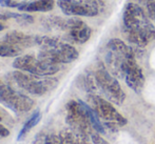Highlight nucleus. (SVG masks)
<instances>
[{"label":"nucleus","mask_w":155,"mask_h":144,"mask_svg":"<svg viewBox=\"0 0 155 144\" xmlns=\"http://www.w3.org/2000/svg\"><path fill=\"white\" fill-rule=\"evenodd\" d=\"M57 4L63 14L69 16L93 17L100 12L95 6L86 4L79 0H58Z\"/></svg>","instance_id":"nucleus-11"},{"label":"nucleus","mask_w":155,"mask_h":144,"mask_svg":"<svg viewBox=\"0 0 155 144\" xmlns=\"http://www.w3.org/2000/svg\"><path fill=\"white\" fill-rule=\"evenodd\" d=\"M79 1L84 2L86 4H89V5H92L97 8L99 11H101L104 6V0H79Z\"/></svg>","instance_id":"nucleus-21"},{"label":"nucleus","mask_w":155,"mask_h":144,"mask_svg":"<svg viewBox=\"0 0 155 144\" xmlns=\"http://www.w3.org/2000/svg\"><path fill=\"white\" fill-rule=\"evenodd\" d=\"M0 3L3 6H8V8H18L20 5L19 3L13 1V0H0Z\"/></svg>","instance_id":"nucleus-23"},{"label":"nucleus","mask_w":155,"mask_h":144,"mask_svg":"<svg viewBox=\"0 0 155 144\" xmlns=\"http://www.w3.org/2000/svg\"><path fill=\"white\" fill-rule=\"evenodd\" d=\"M0 103L15 113H27L34 106V100L0 80Z\"/></svg>","instance_id":"nucleus-8"},{"label":"nucleus","mask_w":155,"mask_h":144,"mask_svg":"<svg viewBox=\"0 0 155 144\" xmlns=\"http://www.w3.org/2000/svg\"><path fill=\"white\" fill-rule=\"evenodd\" d=\"M8 135H10V130H8L4 125L0 124V139L6 138Z\"/></svg>","instance_id":"nucleus-24"},{"label":"nucleus","mask_w":155,"mask_h":144,"mask_svg":"<svg viewBox=\"0 0 155 144\" xmlns=\"http://www.w3.org/2000/svg\"><path fill=\"white\" fill-rule=\"evenodd\" d=\"M134 58L135 53L133 52V50L119 39H112L107 44V69L115 77L124 79L127 65Z\"/></svg>","instance_id":"nucleus-3"},{"label":"nucleus","mask_w":155,"mask_h":144,"mask_svg":"<svg viewBox=\"0 0 155 144\" xmlns=\"http://www.w3.org/2000/svg\"><path fill=\"white\" fill-rule=\"evenodd\" d=\"M65 107H67L65 121L69 124L70 128L72 130L86 133L90 136L95 132V130L92 126V123L89 119V116L86 112V108L82 104V101L71 100V101L68 102Z\"/></svg>","instance_id":"nucleus-9"},{"label":"nucleus","mask_w":155,"mask_h":144,"mask_svg":"<svg viewBox=\"0 0 155 144\" xmlns=\"http://www.w3.org/2000/svg\"><path fill=\"white\" fill-rule=\"evenodd\" d=\"M13 66L18 71H22L37 76H42V77L54 75L61 69L60 64L48 62L43 59L32 55H23L17 57L13 62Z\"/></svg>","instance_id":"nucleus-7"},{"label":"nucleus","mask_w":155,"mask_h":144,"mask_svg":"<svg viewBox=\"0 0 155 144\" xmlns=\"http://www.w3.org/2000/svg\"><path fill=\"white\" fill-rule=\"evenodd\" d=\"M34 144H45V135H39L35 140Z\"/></svg>","instance_id":"nucleus-25"},{"label":"nucleus","mask_w":155,"mask_h":144,"mask_svg":"<svg viewBox=\"0 0 155 144\" xmlns=\"http://www.w3.org/2000/svg\"><path fill=\"white\" fill-rule=\"evenodd\" d=\"M22 54V49L6 41H0V57H18Z\"/></svg>","instance_id":"nucleus-15"},{"label":"nucleus","mask_w":155,"mask_h":144,"mask_svg":"<svg viewBox=\"0 0 155 144\" xmlns=\"http://www.w3.org/2000/svg\"><path fill=\"white\" fill-rule=\"evenodd\" d=\"M53 0H34L29 3L20 4L18 8L25 12H49L53 10Z\"/></svg>","instance_id":"nucleus-14"},{"label":"nucleus","mask_w":155,"mask_h":144,"mask_svg":"<svg viewBox=\"0 0 155 144\" xmlns=\"http://www.w3.org/2000/svg\"><path fill=\"white\" fill-rule=\"evenodd\" d=\"M124 79L127 85L132 88L135 93H140L145 84V76L143 71L136 62V58L132 59L128 63L124 71Z\"/></svg>","instance_id":"nucleus-12"},{"label":"nucleus","mask_w":155,"mask_h":144,"mask_svg":"<svg viewBox=\"0 0 155 144\" xmlns=\"http://www.w3.org/2000/svg\"><path fill=\"white\" fill-rule=\"evenodd\" d=\"M59 137L62 144H75L73 139V133H72L71 128L70 130H61L59 134Z\"/></svg>","instance_id":"nucleus-19"},{"label":"nucleus","mask_w":155,"mask_h":144,"mask_svg":"<svg viewBox=\"0 0 155 144\" xmlns=\"http://www.w3.org/2000/svg\"><path fill=\"white\" fill-rule=\"evenodd\" d=\"M11 80L21 91L34 96H42L48 91H52L57 85L58 81L55 78H45L42 76L25 74V72L17 71L10 75Z\"/></svg>","instance_id":"nucleus-4"},{"label":"nucleus","mask_w":155,"mask_h":144,"mask_svg":"<svg viewBox=\"0 0 155 144\" xmlns=\"http://www.w3.org/2000/svg\"><path fill=\"white\" fill-rule=\"evenodd\" d=\"M41 47L38 57L55 64L71 63L78 58V52L74 46L57 38L38 36V44Z\"/></svg>","instance_id":"nucleus-2"},{"label":"nucleus","mask_w":155,"mask_h":144,"mask_svg":"<svg viewBox=\"0 0 155 144\" xmlns=\"http://www.w3.org/2000/svg\"><path fill=\"white\" fill-rule=\"evenodd\" d=\"M124 36L129 42L145 47L155 40V27L149 16L136 3H129L124 11Z\"/></svg>","instance_id":"nucleus-1"},{"label":"nucleus","mask_w":155,"mask_h":144,"mask_svg":"<svg viewBox=\"0 0 155 144\" xmlns=\"http://www.w3.org/2000/svg\"><path fill=\"white\" fill-rule=\"evenodd\" d=\"M40 119H41V113L35 112L34 114L27 120V122L23 124L22 128H21L20 133H19V135H18V140H22V139L27 136L28 133H29L34 126H36L37 124H38V122L40 121Z\"/></svg>","instance_id":"nucleus-16"},{"label":"nucleus","mask_w":155,"mask_h":144,"mask_svg":"<svg viewBox=\"0 0 155 144\" xmlns=\"http://www.w3.org/2000/svg\"><path fill=\"white\" fill-rule=\"evenodd\" d=\"M89 105L97 114L99 119L106 122V125L110 128H116L119 126H124L127 124V119L116 110L111 102L95 94L88 96Z\"/></svg>","instance_id":"nucleus-6"},{"label":"nucleus","mask_w":155,"mask_h":144,"mask_svg":"<svg viewBox=\"0 0 155 144\" xmlns=\"http://www.w3.org/2000/svg\"><path fill=\"white\" fill-rule=\"evenodd\" d=\"M140 1L145 5L149 18L155 21V0H140Z\"/></svg>","instance_id":"nucleus-18"},{"label":"nucleus","mask_w":155,"mask_h":144,"mask_svg":"<svg viewBox=\"0 0 155 144\" xmlns=\"http://www.w3.org/2000/svg\"><path fill=\"white\" fill-rule=\"evenodd\" d=\"M91 139H92V142L94 144H110L108 141L104 140L102 137H100L97 132H94L93 134L91 135Z\"/></svg>","instance_id":"nucleus-22"},{"label":"nucleus","mask_w":155,"mask_h":144,"mask_svg":"<svg viewBox=\"0 0 155 144\" xmlns=\"http://www.w3.org/2000/svg\"><path fill=\"white\" fill-rule=\"evenodd\" d=\"M72 133H73V139L75 144H92L90 140V135L86 133L76 132V130H72Z\"/></svg>","instance_id":"nucleus-17"},{"label":"nucleus","mask_w":155,"mask_h":144,"mask_svg":"<svg viewBox=\"0 0 155 144\" xmlns=\"http://www.w3.org/2000/svg\"><path fill=\"white\" fill-rule=\"evenodd\" d=\"M45 144H62L61 140H60L59 135H54L49 134L45 135Z\"/></svg>","instance_id":"nucleus-20"},{"label":"nucleus","mask_w":155,"mask_h":144,"mask_svg":"<svg viewBox=\"0 0 155 144\" xmlns=\"http://www.w3.org/2000/svg\"><path fill=\"white\" fill-rule=\"evenodd\" d=\"M2 40L6 41L13 45H16L18 47H21V49L31 47L38 44V36L27 35L21 32H17V30H12V32L5 34Z\"/></svg>","instance_id":"nucleus-13"},{"label":"nucleus","mask_w":155,"mask_h":144,"mask_svg":"<svg viewBox=\"0 0 155 144\" xmlns=\"http://www.w3.org/2000/svg\"><path fill=\"white\" fill-rule=\"evenodd\" d=\"M94 79L96 86L102 91L107 99L117 105H121L126 99V94L121 88L119 82L115 76L109 72V69L102 63H99L94 72Z\"/></svg>","instance_id":"nucleus-5"},{"label":"nucleus","mask_w":155,"mask_h":144,"mask_svg":"<svg viewBox=\"0 0 155 144\" xmlns=\"http://www.w3.org/2000/svg\"><path fill=\"white\" fill-rule=\"evenodd\" d=\"M53 24L57 29L65 30L68 33V40L73 43H77V44H82L87 42L90 39L91 33H92L90 27L78 18H54Z\"/></svg>","instance_id":"nucleus-10"},{"label":"nucleus","mask_w":155,"mask_h":144,"mask_svg":"<svg viewBox=\"0 0 155 144\" xmlns=\"http://www.w3.org/2000/svg\"><path fill=\"white\" fill-rule=\"evenodd\" d=\"M2 30H3V25H2L1 23H0V32H1Z\"/></svg>","instance_id":"nucleus-26"}]
</instances>
